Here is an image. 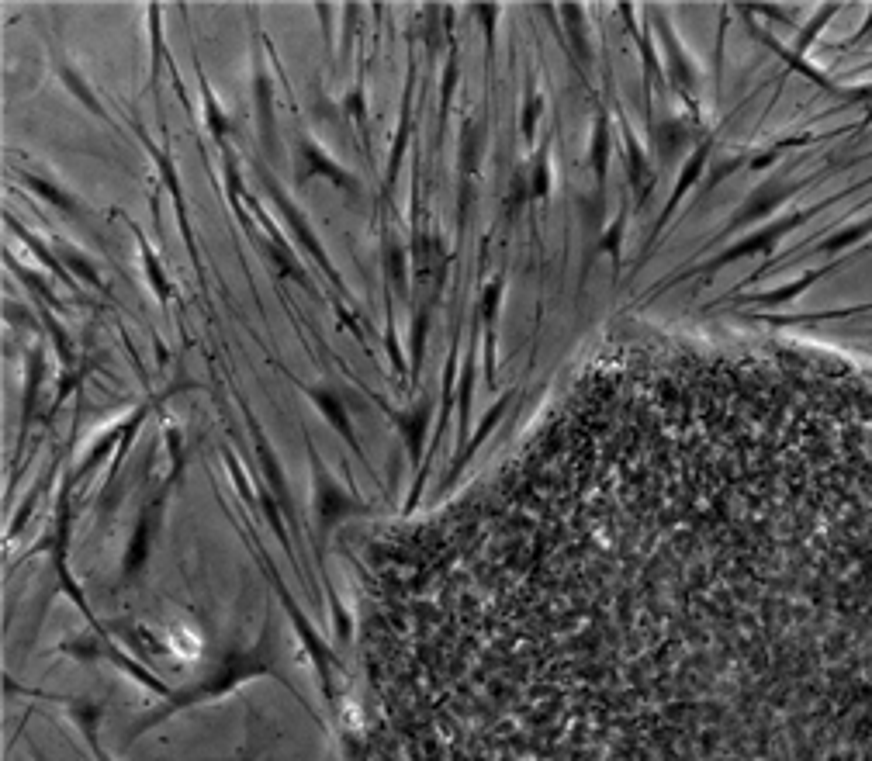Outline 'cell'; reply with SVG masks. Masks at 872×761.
Wrapping results in <instances>:
<instances>
[{"instance_id":"20","label":"cell","mask_w":872,"mask_h":761,"mask_svg":"<svg viewBox=\"0 0 872 761\" xmlns=\"http://www.w3.org/2000/svg\"><path fill=\"white\" fill-rule=\"evenodd\" d=\"M201 101H205V122H208V128H212V135L218 142H225V135L232 132V122L225 118V111L218 108V97L212 94V87H208L205 77H201Z\"/></svg>"},{"instance_id":"9","label":"cell","mask_w":872,"mask_h":761,"mask_svg":"<svg viewBox=\"0 0 872 761\" xmlns=\"http://www.w3.org/2000/svg\"><path fill=\"white\" fill-rule=\"evenodd\" d=\"M139 139H142V146L149 149V156H153L156 170L163 173V184H167L170 198H174V205H177V218H180V229H184V239H187V246H191V256H194V260H198V246H194V239H191V222H187V205H184V191H180V180H177V167H174V160H170L167 146L156 149L153 142L146 139V132H142V128H139Z\"/></svg>"},{"instance_id":"25","label":"cell","mask_w":872,"mask_h":761,"mask_svg":"<svg viewBox=\"0 0 872 761\" xmlns=\"http://www.w3.org/2000/svg\"><path fill=\"white\" fill-rule=\"evenodd\" d=\"M606 149H610V139H606V122L599 118L596 122V139H592V167H596L599 180L606 173Z\"/></svg>"},{"instance_id":"13","label":"cell","mask_w":872,"mask_h":761,"mask_svg":"<svg viewBox=\"0 0 872 761\" xmlns=\"http://www.w3.org/2000/svg\"><path fill=\"white\" fill-rule=\"evenodd\" d=\"M627 173H630V187H634V198H637V205H644V201H648V194H651V187H654V170H651V163L644 160V153H641V146H637L634 142V135H627Z\"/></svg>"},{"instance_id":"1","label":"cell","mask_w":872,"mask_h":761,"mask_svg":"<svg viewBox=\"0 0 872 761\" xmlns=\"http://www.w3.org/2000/svg\"><path fill=\"white\" fill-rule=\"evenodd\" d=\"M257 173H260L263 191H267V194H270V201H274L277 218H281V222H284V229H288L291 236H295V243L308 253V260H312L315 267H319L322 274L329 277V284H333V288H336V298L347 301V298H350L347 281H343V277H340V270H336L333 256H329V250H326V246H322V239L315 236V229H312V222H308V218H305L302 205H295V201H291V194L284 191L281 180H277L274 173L267 170V163H257Z\"/></svg>"},{"instance_id":"3","label":"cell","mask_w":872,"mask_h":761,"mask_svg":"<svg viewBox=\"0 0 872 761\" xmlns=\"http://www.w3.org/2000/svg\"><path fill=\"white\" fill-rule=\"evenodd\" d=\"M250 208H253V218H257V225H253L250 218H246V229H250L253 243L260 246V253H263V260H267V267H274V274L281 277V281H295L298 288L305 291V295H319V288H315V281L308 277V270L295 260V250H291V246L284 243L281 229H277V225L260 212L257 201H250Z\"/></svg>"},{"instance_id":"21","label":"cell","mask_w":872,"mask_h":761,"mask_svg":"<svg viewBox=\"0 0 872 761\" xmlns=\"http://www.w3.org/2000/svg\"><path fill=\"white\" fill-rule=\"evenodd\" d=\"M426 416H430V398H419L416 409L409 416H402L398 423L409 433V443H412V457H419V443H423V426H426Z\"/></svg>"},{"instance_id":"23","label":"cell","mask_w":872,"mask_h":761,"mask_svg":"<svg viewBox=\"0 0 872 761\" xmlns=\"http://www.w3.org/2000/svg\"><path fill=\"white\" fill-rule=\"evenodd\" d=\"M42 322H45V329H49V336H52V343H56V350H59V360H63V364H70L73 360V343H70V336H66V329L59 326L56 322V315L49 312V308L42 305Z\"/></svg>"},{"instance_id":"17","label":"cell","mask_w":872,"mask_h":761,"mask_svg":"<svg viewBox=\"0 0 872 761\" xmlns=\"http://www.w3.org/2000/svg\"><path fill=\"white\" fill-rule=\"evenodd\" d=\"M135 236H139V256H142V267H146V277L149 284H153L156 298L160 301H170V295H174V284L167 281V274H163V263L160 256L153 253V246H149V239H142V232L135 229Z\"/></svg>"},{"instance_id":"15","label":"cell","mask_w":872,"mask_h":761,"mask_svg":"<svg viewBox=\"0 0 872 761\" xmlns=\"http://www.w3.org/2000/svg\"><path fill=\"white\" fill-rule=\"evenodd\" d=\"M461 80V52H457V42H450L447 49V63H443V84H440V135L447 132L450 122V101H454V87Z\"/></svg>"},{"instance_id":"22","label":"cell","mask_w":872,"mask_h":761,"mask_svg":"<svg viewBox=\"0 0 872 761\" xmlns=\"http://www.w3.org/2000/svg\"><path fill=\"white\" fill-rule=\"evenodd\" d=\"M319 495H322V516H326V523H333V519L340 516V512H350L353 509V502L343 499V495L336 492V488L329 485L326 478H319Z\"/></svg>"},{"instance_id":"26","label":"cell","mask_w":872,"mask_h":761,"mask_svg":"<svg viewBox=\"0 0 872 761\" xmlns=\"http://www.w3.org/2000/svg\"><path fill=\"white\" fill-rule=\"evenodd\" d=\"M540 108H544V97H537L530 90V94H526V108H523V135L526 139H530L533 135V128H537V115H540Z\"/></svg>"},{"instance_id":"2","label":"cell","mask_w":872,"mask_h":761,"mask_svg":"<svg viewBox=\"0 0 872 761\" xmlns=\"http://www.w3.org/2000/svg\"><path fill=\"white\" fill-rule=\"evenodd\" d=\"M315 177L329 180L336 191L350 194V198H360V194H364V180H360L353 170L340 167V163L329 156V149L312 139L308 128H298V135H295V187H308Z\"/></svg>"},{"instance_id":"14","label":"cell","mask_w":872,"mask_h":761,"mask_svg":"<svg viewBox=\"0 0 872 761\" xmlns=\"http://www.w3.org/2000/svg\"><path fill=\"white\" fill-rule=\"evenodd\" d=\"M4 260H7V267H11V274L28 288V295H35V301H42V305H49V308H63V301L56 298V288H52L49 277L39 274V270H28V267H21V263H14L11 253H4Z\"/></svg>"},{"instance_id":"7","label":"cell","mask_w":872,"mask_h":761,"mask_svg":"<svg viewBox=\"0 0 872 761\" xmlns=\"http://www.w3.org/2000/svg\"><path fill=\"white\" fill-rule=\"evenodd\" d=\"M412 94H416V59L409 63V80H405V94H402V115H398V128L392 139V153H388V170H385V184H381V205H392V194L398 184V170H402L405 160V146L412 139Z\"/></svg>"},{"instance_id":"12","label":"cell","mask_w":872,"mask_h":761,"mask_svg":"<svg viewBox=\"0 0 872 761\" xmlns=\"http://www.w3.org/2000/svg\"><path fill=\"white\" fill-rule=\"evenodd\" d=\"M433 305H436L433 295L412 298V374L423 364L426 336H430V326H433Z\"/></svg>"},{"instance_id":"4","label":"cell","mask_w":872,"mask_h":761,"mask_svg":"<svg viewBox=\"0 0 872 761\" xmlns=\"http://www.w3.org/2000/svg\"><path fill=\"white\" fill-rule=\"evenodd\" d=\"M253 115H257V142L267 160H281V139H277L274 118V80L263 66V52L253 49Z\"/></svg>"},{"instance_id":"6","label":"cell","mask_w":872,"mask_h":761,"mask_svg":"<svg viewBox=\"0 0 872 761\" xmlns=\"http://www.w3.org/2000/svg\"><path fill=\"white\" fill-rule=\"evenodd\" d=\"M481 153H485V125L478 118H468L461 128V198H457V232H464L475 205V177L481 167Z\"/></svg>"},{"instance_id":"18","label":"cell","mask_w":872,"mask_h":761,"mask_svg":"<svg viewBox=\"0 0 872 761\" xmlns=\"http://www.w3.org/2000/svg\"><path fill=\"white\" fill-rule=\"evenodd\" d=\"M343 115L353 118V125H357L360 132V142L364 146H371V139H367V101H364V70H360L357 84H353L347 94H343Z\"/></svg>"},{"instance_id":"5","label":"cell","mask_w":872,"mask_h":761,"mask_svg":"<svg viewBox=\"0 0 872 761\" xmlns=\"http://www.w3.org/2000/svg\"><path fill=\"white\" fill-rule=\"evenodd\" d=\"M381 267H385V291L392 298L412 301V256L409 239L398 236L392 222H381Z\"/></svg>"},{"instance_id":"19","label":"cell","mask_w":872,"mask_h":761,"mask_svg":"<svg viewBox=\"0 0 872 761\" xmlns=\"http://www.w3.org/2000/svg\"><path fill=\"white\" fill-rule=\"evenodd\" d=\"M305 388V395L312 398L315 405H319L322 412H326L329 419H333V426L340 429L343 436H347V440L353 443V433H350V423H347V412H343V405H340V398L333 395V391L329 388H308V384H302Z\"/></svg>"},{"instance_id":"8","label":"cell","mask_w":872,"mask_h":761,"mask_svg":"<svg viewBox=\"0 0 872 761\" xmlns=\"http://www.w3.org/2000/svg\"><path fill=\"white\" fill-rule=\"evenodd\" d=\"M18 180H21V187H28V191H32L35 198H42L45 205H52L56 212L70 215V218H84L87 215L84 201H80L77 194L66 191V187H59L56 180L39 177V173H28V170H18Z\"/></svg>"},{"instance_id":"16","label":"cell","mask_w":872,"mask_h":761,"mask_svg":"<svg viewBox=\"0 0 872 761\" xmlns=\"http://www.w3.org/2000/svg\"><path fill=\"white\" fill-rule=\"evenodd\" d=\"M56 70H59V77H63V84L80 97V104H84L90 115H97V118H101V122H108V111H104L101 104H97V97H94V90L87 87L84 73H80L77 66L66 63V59H56Z\"/></svg>"},{"instance_id":"24","label":"cell","mask_w":872,"mask_h":761,"mask_svg":"<svg viewBox=\"0 0 872 761\" xmlns=\"http://www.w3.org/2000/svg\"><path fill=\"white\" fill-rule=\"evenodd\" d=\"M568 14V28H571V39H575V52L582 63H589L592 52H589V42H585V21H582V7H565Z\"/></svg>"},{"instance_id":"10","label":"cell","mask_w":872,"mask_h":761,"mask_svg":"<svg viewBox=\"0 0 872 761\" xmlns=\"http://www.w3.org/2000/svg\"><path fill=\"white\" fill-rule=\"evenodd\" d=\"M52 253L59 256V263H63L66 270H70V277H77V284H87V288H94V291H108V284H104L97 263L90 260L80 246H70V243H63V239H56V243H52Z\"/></svg>"},{"instance_id":"11","label":"cell","mask_w":872,"mask_h":761,"mask_svg":"<svg viewBox=\"0 0 872 761\" xmlns=\"http://www.w3.org/2000/svg\"><path fill=\"white\" fill-rule=\"evenodd\" d=\"M4 225H7V229H11V232H18L21 239H25V246H28V250H32L35 256H39V263H45V267H49L52 274H56L59 281L66 284V288H73V291H77V277H70V270H66L63 263H59V256L52 253L49 246H45L42 239L35 236V232H28V229H25V225H21V222H14V215H11V212L4 215Z\"/></svg>"}]
</instances>
